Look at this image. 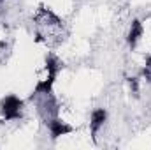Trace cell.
Segmentation results:
<instances>
[{
	"instance_id": "8",
	"label": "cell",
	"mask_w": 151,
	"mask_h": 150,
	"mask_svg": "<svg viewBox=\"0 0 151 150\" xmlns=\"http://www.w3.org/2000/svg\"><path fill=\"white\" fill-rule=\"evenodd\" d=\"M142 76L146 78V81L151 83V57L146 58V64H144V69H142Z\"/></svg>"
},
{
	"instance_id": "4",
	"label": "cell",
	"mask_w": 151,
	"mask_h": 150,
	"mask_svg": "<svg viewBox=\"0 0 151 150\" xmlns=\"http://www.w3.org/2000/svg\"><path fill=\"white\" fill-rule=\"evenodd\" d=\"M35 20H37L39 23H44V25H55V27L62 25V20L55 12H51L49 9H46V7H39V12H37V16H35Z\"/></svg>"
},
{
	"instance_id": "6",
	"label": "cell",
	"mask_w": 151,
	"mask_h": 150,
	"mask_svg": "<svg viewBox=\"0 0 151 150\" xmlns=\"http://www.w3.org/2000/svg\"><path fill=\"white\" fill-rule=\"evenodd\" d=\"M55 78H56V76L47 74V78H46V79H40L37 85H35L34 95H39V94H42V95H49V94H51V90H53V83H55Z\"/></svg>"
},
{
	"instance_id": "9",
	"label": "cell",
	"mask_w": 151,
	"mask_h": 150,
	"mask_svg": "<svg viewBox=\"0 0 151 150\" xmlns=\"http://www.w3.org/2000/svg\"><path fill=\"white\" fill-rule=\"evenodd\" d=\"M128 85H130V90H132V94H139V81H137V78H128Z\"/></svg>"
},
{
	"instance_id": "7",
	"label": "cell",
	"mask_w": 151,
	"mask_h": 150,
	"mask_svg": "<svg viewBox=\"0 0 151 150\" xmlns=\"http://www.w3.org/2000/svg\"><path fill=\"white\" fill-rule=\"evenodd\" d=\"M62 67H63V64H62L55 55H47V57H46V71H47V74L56 76Z\"/></svg>"
},
{
	"instance_id": "2",
	"label": "cell",
	"mask_w": 151,
	"mask_h": 150,
	"mask_svg": "<svg viewBox=\"0 0 151 150\" xmlns=\"http://www.w3.org/2000/svg\"><path fill=\"white\" fill-rule=\"evenodd\" d=\"M47 129H49V133H51V138L53 140H56V138H60V136H67V134H70L72 131H74V127L72 125H69V124H65L63 120H60V118H56V117H53V118H47Z\"/></svg>"
},
{
	"instance_id": "5",
	"label": "cell",
	"mask_w": 151,
	"mask_h": 150,
	"mask_svg": "<svg viewBox=\"0 0 151 150\" xmlns=\"http://www.w3.org/2000/svg\"><path fill=\"white\" fill-rule=\"evenodd\" d=\"M142 34H144V27H142V23H141L139 20H134V21H132V25H130L128 36H127V41H128V44L134 48V46L139 42V39L142 37Z\"/></svg>"
},
{
	"instance_id": "1",
	"label": "cell",
	"mask_w": 151,
	"mask_h": 150,
	"mask_svg": "<svg viewBox=\"0 0 151 150\" xmlns=\"http://www.w3.org/2000/svg\"><path fill=\"white\" fill-rule=\"evenodd\" d=\"M0 108H2V115H4L5 120H18V118H21L23 101L19 97H16V95H7L2 101Z\"/></svg>"
},
{
	"instance_id": "3",
	"label": "cell",
	"mask_w": 151,
	"mask_h": 150,
	"mask_svg": "<svg viewBox=\"0 0 151 150\" xmlns=\"http://www.w3.org/2000/svg\"><path fill=\"white\" fill-rule=\"evenodd\" d=\"M106 120H107V111H106L104 108H99V110H95V111L91 113V118H90V129H91V136H93V140H95L99 129L104 125Z\"/></svg>"
}]
</instances>
